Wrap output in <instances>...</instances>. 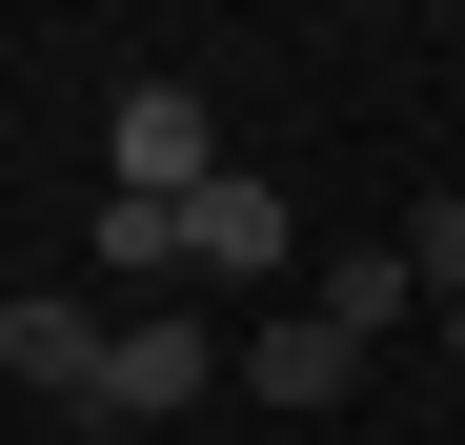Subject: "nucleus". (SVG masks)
<instances>
[{
	"label": "nucleus",
	"mask_w": 465,
	"mask_h": 445,
	"mask_svg": "<svg viewBox=\"0 0 465 445\" xmlns=\"http://www.w3.org/2000/svg\"><path fill=\"white\" fill-rule=\"evenodd\" d=\"M0 364H21V385H61V405H102V364H122V324H82L61 283H21V304H0Z\"/></svg>",
	"instance_id": "5"
},
{
	"label": "nucleus",
	"mask_w": 465,
	"mask_h": 445,
	"mask_svg": "<svg viewBox=\"0 0 465 445\" xmlns=\"http://www.w3.org/2000/svg\"><path fill=\"white\" fill-rule=\"evenodd\" d=\"M283 243H303V222H283V183H263V163H223V183L183 203V263H203V283H263Z\"/></svg>",
	"instance_id": "4"
},
{
	"label": "nucleus",
	"mask_w": 465,
	"mask_h": 445,
	"mask_svg": "<svg viewBox=\"0 0 465 445\" xmlns=\"http://www.w3.org/2000/svg\"><path fill=\"white\" fill-rule=\"evenodd\" d=\"M303 304H324L344 344H405V324H425V263H405V243H344L324 283H303Z\"/></svg>",
	"instance_id": "6"
},
{
	"label": "nucleus",
	"mask_w": 465,
	"mask_h": 445,
	"mask_svg": "<svg viewBox=\"0 0 465 445\" xmlns=\"http://www.w3.org/2000/svg\"><path fill=\"white\" fill-rule=\"evenodd\" d=\"M445 364H465V304H445Z\"/></svg>",
	"instance_id": "9"
},
{
	"label": "nucleus",
	"mask_w": 465,
	"mask_h": 445,
	"mask_svg": "<svg viewBox=\"0 0 465 445\" xmlns=\"http://www.w3.org/2000/svg\"><path fill=\"white\" fill-rule=\"evenodd\" d=\"M82 263L142 283V304H163V283H203V263H183V203H122V183H102V222H82Z\"/></svg>",
	"instance_id": "7"
},
{
	"label": "nucleus",
	"mask_w": 465,
	"mask_h": 445,
	"mask_svg": "<svg viewBox=\"0 0 465 445\" xmlns=\"http://www.w3.org/2000/svg\"><path fill=\"white\" fill-rule=\"evenodd\" d=\"M223 183V102L203 82H122V203H203Z\"/></svg>",
	"instance_id": "2"
},
{
	"label": "nucleus",
	"mask_w": 465,
	"mask_h": 445,
	"mask_svg": "<svg viewBox=\"0 0 465 445\" xmlns=\"http://www.w3.org/2000/svg\"><path fill=\"white\" fill-rule=\"evenodd\" d=\"M243 405H364V344H344L324 304H263V324H243Z\"/></svg>",
	"instance_id": "3"
},
{
	"label": "nucleus",
	"mask_w": 465,
	"mask_h": 445,
	"mask_svg": "<svg viewBox=\"0 0 465 445\" xmlns=\"http://www.w3.org/2000/svg\"><path fill=\"white\" fill-rule=\"evenodd\" d=\"M405 263H425V324H445V304H465V203H425V222H405Z\"/></svg>",
	"instance_id": "8"
},
{
	"label": "nucleus",
	"mask_w": 465,
	"mask_h": 445,
	"mask_svg": "<svg viewBox=\"0 0 465 445\" xmlns=\"http://www.w3.org/2000/svg\"><path fill=\"white\" fill-rule=\"evenodd\" d=\"M203 385H223V324H203V304H142L122 364H102V425H183Z\"/></svg>",
	"instance_id": "1"
}]
</instances>
